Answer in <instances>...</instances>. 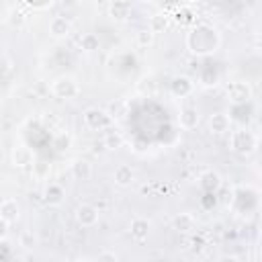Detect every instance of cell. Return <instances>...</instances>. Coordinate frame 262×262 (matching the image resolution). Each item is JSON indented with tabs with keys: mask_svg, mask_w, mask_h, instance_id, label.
I'll use <instances>...</instances> for the list:
<instances>
[{
	"mask_svg": "<svg viewBox=\"0 0 262 262\" xmlns=\"http://www.w3.org/2000/svg\"><path fill=\"white\" fill-rule=\"evenodd\" d=\"M192 88H194V84H192V80L188 76H176L172 80V94L178 96V98L188 96L192 92Z\"/></svg>",
	"mask_w": 262,
	"mask_h": 262,
	"instance_id": "obj_17",
	"label": "cell"
},
{
	"mask_svg": "<svg viewBox=\"0 0 262 262\" xmlns=\"http://www.w3.org/2000/svg\"><path fill=\"white\" fill-rule=\"evenodd\" d=\"M199 186L201 190L205 192H215L219 186H221V176L215 172V170H207L199 176Z\"/></svg>",
	"mask_w": 262,
	"mask_h": 262,
	"instance_id": "obj_16",
	"label": "cell"
},
{
	"mask_svg": "<svg viewBox=\"0 0 262 262\" xmlns=\"http://www.w3.org/2000/svg\"><path fill=\"white\" fill-rule=\"evenodd\" d=\"M72 33V23L66 16H53L49 20V35L53 39H66Z\"/></svg>",
	"mask_w": 262,
	"mask_h": 262,
	"instance_id": "obj_9",
	"label": "cell"
},
{
	"mask_svg": "<svg viewBox=\"0 0 262 262\" xmlns=\"http://www.w3.org/2000/svg\"><path fill=\"white\" fill-rule=\"evenodd\" d=\"M154 33L149 31V29H141L139 33H137V45H141V47H147V45H151L154 43Z\"/></svg>",
	"mask_w": 262,
	"mask_h": 262,
	"instance_id": "obj_25",
	"label": "cell"
},
{
	"mask_svg": "<svg viewBox=\"0 0 262 262\" xmlns=\"http://www.w3.org/2000/svg\"><path fill=\"white\" fill-rule=\"evenodd\" d=\"M225 92H227L229 102H233V104H246L252 98V86L248 82H244V80L231 82Z\"/></svg>",
	"mask_w": 262,
	"mask_h": 262,
	"instance_id": "obj_6",
	"label": "cell"
},
{
	"mask_svg": "<svg viewBox=\"0 0 262 262\" xmlns=\"http://www.w3.org/2000/svg\"><path fill=\"white\" fill-rule=\"evenodd\" d=\"M96 262H119V256L115 252H111V250H104V252H100L96 256Z\"/></svg>",
	"mask_w": 262,
	"mask_h": 262,
	"instance_id": "obj_26",
	"label": "cell"
},
{
	"mask_svg": "<svg viewBox=\"0 0 262 262\" xmlns=\"http://www.w3.org/2000/svg\"><path fill=\"white\" fill-rule=\"evenodd\" d=\"M172 225H174V229H178L180 233H190V231L196 229V219H194L192 213H186V211H184V213H176V215H174Z\"/></svg>",
	"mask_w": 262,
	"mask_h": 262,
	"instance_id": "obj_13",
	"label": "cell"
},
{
	"mask_svg": "<svg viewBox=\"0 0 262 262\" xmlns=\"http://www.w3.org/2000/svg\"><path fill=\"white\" fill-rule=\"evenodd\" d=\"M178 125L182 129H194L199 125V111H196V106H192V104L182 106L180 115H178Z\"/></svg>",
	"mask_w": 262,
	"mask_h": 262,
	"instance_id": "obj_12",
	"label": "cell"
},
{
	"mask_svg": "<svg viewBox=\"0 0 262 262\" xmlns=\"http://www.w3.org/2000/svg\"><path fill=\"white\" fill-rule=\"evenodd\" d=\"M229 147L239 156H250L258 147V137L250 129H237L229 135Z\"/></svg>",
	"mask_w": 262,
	"mask_h": 262,
	"instance_id": "obj_2",
	"label": "cell"
},
{
	"mask_svg": "<svg viewBox=\"0 0 262 262\" xmlns=\"http://www.w3.org/2000/svg\"><path fill=\"white\" fill-rule=\"evenodd\" d=\"M108 14L117 23L127 20L129 14H131V2H127V0H115V2H111L108 4Z\"/></svg>",
	"mask_w": 262,
	"mask_h": 262,
	"instance_id": "obj_14",
	"label": "cell"
},
{
	"mask_svg": "<svg viewBox=\"0 0 262 262\" xmlns=\"http://www.w3.org/2000/svg\"><path fill=\"white\" fill-rule=\"evenodd\" d=\"M102 143H104L106 149H119V147H123L125 137H123L121 131H117V129H108V131L104 133V137H102Z\"/></svg>",
	"mask_w": 262,
	"mask_h": 262,
	"instance_id": "obj_20",
	"label": "cell"
},
{
	"mask_svg": "<svg viewBox=\"0 0 262 262\" xmlns=\"http://www.w3.org/2000/svg\"><path fill=\"white\" fill-rule=\"evenodd\" d=\"M10 164L14 168H29L35 164V156L27 145H14L10 151Z\"/></svg>",
	"mask_w": 262,
	"mask_h": 262,
	"instance_id": "obj_7",
	"label": "cell"
},
{
	"mask_svg": "<svg viewBox=\"0 0 262 262\" xmlns=\"http://www.w3.org/2000/svg\"><path fill=\"white\" fill-rule=\"evenodd\" d=\"M49 172H51V166H49V164H45V162H35V164H33V174H35V178L43 180V178L49 176Z\"/></svg>",
	"mask_w": 262,
	"mask_h": 262,
	"instance_id": "obj_24",
	"label": "cell"
},
{
	"mask_svg": "<svg viewBox=\"0 0 262 262\" xmlns=\"http://www.w3.org/2000/svg\"><path fill=\"white\" fill-rule=\"evenodd\" d=\"M229 129H231V119L225 113H213L209 117V131L211 133L223 135V133H229Z\"/></svg>",
	"mask_w": 262,
	"mask_h": 262,
	"instance_id": "obj_11",
	"label": "cell"
},
{
	"mask_svg": "<svg viewBox=\"0 0 262 262\" xmlns=\"http://www.w3.org/2000/svg\"><path fill=\"white\" fill-rule=\"evenodd\" d=\"M20 217V205L16 199H4L2 205H0V219L6 221V223H16Z\"/></svg>",
	"mask_w": 262,
	"mask_h": 262,
	"instance_id": "obj_8",
	"label": "cell"
},
{
	"mask_svg": "<svg viewBox=\"0 0 262 262\" xmlns=\"http://www.w3.org/2000/svg\"><path fill=\"white\" fill-rule=\"evenodd\" d=\"M82 119H84V125H86L88 129H92V131L104 129V127H108V125H111V121H113V117H111L106 111L96 108V106L86 108V111H84V115H82Z\"/></svg>",
	"mask_w": 262,
	"mask_h": 262,
	"instance_id": "obj_4",
	"label": "cell"
},
{
	"mask_svg": "<svg viewBox=\"0 0 262 262\" xmlns=\"http://www.w3.org/2000/svg\"><path fill=\"white\" fill-rule=\"evenodd\" d=\"M43 196H45V201H47L49 205H61V203H63V199H66V190H63L59 184L51 182V184H47V188H45Z\"/></svg>",
	"mask_w": 262,
	"mask_h": 262,
	"instance_id": "obj_19",
	"label": "cell"
},
{
	"mask_svg": "<svg viewBox=\"0 0 262 262\" xmlns=\"http://www.w3.org/2000/svg\"><path fill=\"white\" fill-rule=\"evenodd\" d=\"M221 45V35L219 31L209 25V23H199L190 29V33L186 35V47L190 53L194 55H209L215 53Z\"/></svg>",
	"mask_w": 262,
	"mask_h": 262,
	"instance_id": "obj_1",
	"label": "cell"
},
{
	"mask_svg": "<svg viewBox=\"0 0 262 262\" xmlns=\"http://www.w3.org/2000/svg\"><path fill=\"white\" fill-rule=\"evenodd\" d=\"M129 231H131V237L135 242H145L149 231H151V221L145 217H135L129 225Z\"/></svg>",
	"mask_w": 262,
	"mask_h": 262,
	"instance_id": "obj_10",
	"label": "cell"
},
{
	"mask_svg": "<svg viewBox=\"0 0 262 262\" xmlns=\"http://www.w3.org/2000/svg\"><path fill=\"white\" fill-rule=\"evenodd\" d=\"M72 176L76 180H90L92 176V164L84 158H78L72 162Z\"/></svg>",
	"mask_w": 262,
	"mask_h": 262,
	"instance_id": "obj_18",
	"label": "cell"
},
{
	"mask_svg": "<svg viewBox=\"0 0 262 262\" xmlns=\"http://www.w3.org/2000/svg\"><path fill=\"white\" fill-rule=\"evenodd\" d=\"M74 219H76V223H78L80 227H94V225L98 223V219H100V213H98V209H96L94 205L82 203V205L76 207Z\"/></svg>",
	"mask_w": 262,
	"mask_h": 262,
	"instance_id": "obj_5",
	"label": "cell"
},
{
	"mask_svg": "<svg viewBox=\"0 0 262 262\" xmlns=\"http://www.w3.org/2000/svg\"><path fill=\"white\" fill-rule=\"evenodd\" d=\"M80 47H82L84 51H88V53L96 51V49H98V37H96L94 33H84V35L80 37Z\"/></svg>",
	"mask_w": 262,
	"mask_h": 262,
	"instance_id": "obj_23",
	"label": "cell"
},
{
	"mask_svg": "<svg viewBox=\"0 0 262 262\" xmlns=\"http://www.w3.org/2000/svg\"><path fill=\"white\" fill-rule=\"evenodd\" d=\"M6 23H8L12 29H23V27H25V23H27V14H25L23 10L12 8V10L8 12V16H6Z\"/></svg>",
	"mask_w": 262,
	"mask_h": 262,
	"instance_id": "obj_22",
	"label": "cell"
},
{
	"mask_svg": "<svg viewBox=\"0 0 262 262\" xmlns=\"http://www.w3.org/2000/svg\"><path fill=\"white\" fill-rule=\"evenodd\" d=\"M113 178H115V184H117V186H123V188H125V186H131V184H133L135 172H133V168H131L129 164H121V166L115 168Z\"/></svg>",
	"mask_w": 262,
	"mask_h": 262,
	"instance_id": "obj_15",
	"label": "cell"
},
{
	"mask_svg": "<svg viewBox=\"0 0 262 262\" xmlns=\"http://www.w3.org/2000/svg\"><path fill=\"white\" fill-rule=\"evenodd\" d=\"M51 92L53 96L57 98H63V100H72L80 94V84L74 76L70 74H63V76H57L53 82H51Z\"/></svg>",
	"mask_w": 262,
	"mask_h": 262,
	"instance_id": "obj_3",
	"label": "cell"
},
{
	"mask_svg": "<svg viewBox=\"0 0 262 262\" xmlns=\"http://www.w3.org/2000/svg\"><path fill=\"white\" fill-rule=\"evenodd\" d=\"M168 25H170V16L166 14V12H156L151 18H149V31L156 35V33H162V31H166L168 29Z\"/></svg>",
	"mask_w": 262,
	"mask_h": 262,
	"instance_id": "obj_21",
	"label": "cell"
},
{
	"mask_svg": "<svg viewBox=\"0 0 262 262\" xmlns=\"http://www.w3.org/2000/svg\"><path fill=\"white\" fill-rule=\"evenodd\" d=\"M217 262H239V258L233 256V254H221V256L217 258Z\"/></svg>",
	"mask_w": 262,
	"mask_h": 262,
	"instance_id": "obj_27",
	"label": "cell"
}]
</instances>
